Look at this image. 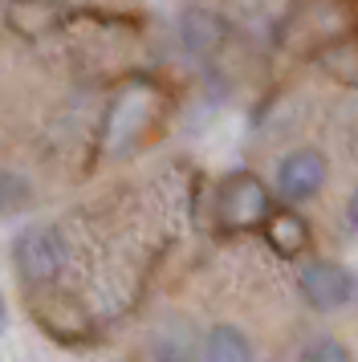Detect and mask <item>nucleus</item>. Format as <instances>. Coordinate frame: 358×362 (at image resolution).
<instances>
[{"label": "nucleus", "instance_id": "0eeeda50", "mask_svg": "<svg viewBox=\"0 0 358 362\" xmlns=\"http://www.w3.org/2000/svg\"><path fill=\"white\" fill-rule=\"evenodd\" d=\"M297 362H354V354L346 350L342 338H334V334H318V338H309V342L301 346V358Z\"/></svg>", "mask_w": 358, "mask_h": 362}, {"label": "nucleus", "instance_id": "9d476101", "mask_svg": "<svg viewBox=\"0 0 358 362\" xmlns=\"http://www.w3.org/2000/svg\"><path fill=\"white\" fill-rule=\"evenodd\" d=\"M0 326H4V305H0Z\"/></svg>", "mask_w": 358, "mask_h": 362}, {"label": "nucleus", "instance_id": "f03ea898", "mask_svg": "<svg viewBox=\"0 0 358 362\" xmlns=\"http://www.w3.org/2000/svg\"><path fill=\"white\" fill-rule=\"evenodd\" d=\"M325 175H330V163L322 151L297 147L277 163V196L285 204H306L325 187Z\"/></svg>", "mask_w": 358, "mask_h": 362}, {"label": "nucleus", "instance_id": "1a4fd4ad", "mask_svg": "<svg viewBox=\"0 0 358 362\" xmlns=\"http://www.w3.org/2000/svg\"><path fill=\"white\" fill-rule=\"evenodd\" d=\"M350 224H354V228H358V187H354V192H350Z\"/></svg>", "mask_w": 358, "mask_h": 362}, {"label": "nucleus", "instance_id": "6e6552de", "mask_svg": "<svg viewBox=\"0 0 358 362\" xmlns=\"http://www.w3.org/2000/svg\"><path fill=\"white\" fill-rule=\"evenodd\" d=\"M25 199H29V183L13 171H0V216L25 208Z\"/></svg>", "mask_w": 358, "mask_h": 362}, {"label": "nucleus", "instance_id": "39448f33", "mask_svg": "<svg viewBox=\"0 0 358 362\" xmlns=\"http://www.w3.org/2000/svg\"><path fill=\"white\" fill-rule=\"evenodd\" d=\"M265 240H269L273 252H281V257H301L306 245H309V228L293 208H273V216L265 220Z\"/></svg>", "mask_w": 358, "mask_h": 362}, {"label": "nucleus", "instance_id": "20e7f679", "mask_svg": "<svg viewBox=\"0 0 358 362\" xmlns=\"http://www.w3.org/2000/svg\"><path fill=\"white\" fill-rule=\"evenodd\" d=\"M13 261L25 281H53L65 264V240L57 236V228H29L16 236Z\"/></svg>", "mask_w": 358, "mask_h": 362}, {"label": "nucleus", "instance_id": "7ed1b4c3", "mask_svg": "<svg viewBox=\"0 0 358 362\" xmlns=\"http://www.w3.org/2000/svg\"><path fill=\"white\" fill-rule=\"evenodd\" d=\"M297 289H301L309 310L334 313V310H342V305H350V297H354V277L334 261H309V264H301V273H297Z\"/></svg>", "mask_w": 358, "mask_h": 362}, {"label": "nucleus", "instance_id": "f257e3e1", "mask_svg": "<svg viewBox=\"0 0 358 362\" xmlns=\"http://www.w3.org/2000/svg\"><path fill=\"white\" fill-rule=\"evenodd\" d=\"M220 224L228 232H248V228H265V220L273 216V199L269 187L253 175V171H232L220 183V199H216Z\"/></svg>", "mask_w": 358, "mask_h": 362}, {"label": "nucleus", "instance_id": "423d86ee", "mask_svg": "<svg viewBox=\"0 0 358 362\" xmlns=\"http://www.w3.org/2000/svg\"><path fill=\"white\" fill-rule=\"evenodd\" d=\"M200 362H257L253 358V342L244 338V329L236 326H212L200 346Z\"/></svg>", "mask_w": 358, "mask_h": 362}]
</instances>
